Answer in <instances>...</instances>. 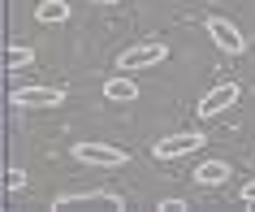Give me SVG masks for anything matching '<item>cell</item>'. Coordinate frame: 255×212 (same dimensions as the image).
I'll return each mask as SVG.
<instances>
[{"mask_svg":"<svg viewBox=\"0 0 255 212\" xmlns=\"http://www.w3.org/2000/svg\"><path fill=\"white\" fill-rule=\"evenodd\" d=\"M169 61V43L164 39H138L130 48H121L117 52V69L121 74H130V69H156Z\"/></svg>","mask_w":255,"mask_h":212,"instance_id":"1","label":"cell"},{"mask_svg":"<svg viewBox=\"0 0 255 212\" xmlns=\"http://www.w3.org/2000/svg\"><path fill=\"white\" fill-rule=\"evenodd\" d=\"M208 143V134L203 130H177V134H164L151 143V160H160V165H173L182 156H195L199 147Z\"/></svg>","mask_w":255,"mask_h":212,"instance_id":"2","label":"cell"},{"mask_svg":"<svg viewBox=\"0 0 255 212\" xmlns=\"http://www.w3.org/2000/svg\"><path fill=\"white\" fill-rule=\"evenodd\" d=\"M69 156L78 160V165H95V169H121L130 152H121L113 143H100V139H78V143L69 147Z\"/></svg>","mask_w":255,"mask_h":212,"instance_id":"3","label":"cell"},{"mask_svg":"<svg viewBox=\"0 0 255 212\" xmlns=\"http://www.w3.org/2000/svg\"><path fill=\"white\" fill-rule=\"evenodd\" d=\"M203 35H208L221 52H229V56H242V52H247V35H242L229 17H221V13L203 17Z\"/></svg>","mask_w":255,"mask_h":212,"instance_id":"4","label":"cell"},{"mask_svg":"<svg viewBox=\"0 0 255 212\" xmlns=\"http://www.w3.org/2000/svg\"><path fill=\"white\" fill-rule=\"evenodd\" d=\"M9 104H17V108H61V104H65V87H48V82H26V87H13Z\"/></svg>","mask_w":255,"mask_h":212,"instance_id":"5","label":"cell"},{"mask_svg":"<svg viewBox=\"0 0 255 212\" xmlns=\"http://www.w3.org/2000/svg\"><path fill=\"white\" fill-rule=\"evenodd\" d=\"M52 208H126V199L117 191H61L52 199Z\"/></svg>","mask_w":255,"mask_h":212,"instance_id":"6","label":"cell"},{"mask_svg":"<svg viewBox=\"0 0 255 212\" xmlns=\"http://www.w3.org/2000/svg\"><path fill=\"white\" fill-rule=\"evenodd\" d=\"M238 100H242V87H238V82H216L212 91L199 95L195 113H199V117H221V113H225V108H234Z\"/></svg>","mask_w":255,"mask_h":212,"instance_id":"7","label":"cell"},{"mask_svg":"<svg viewBox=\"0 0 255 212\" xmlns=\"http://www.w3.org/2000/svg\"><path fill=\"white\" fill-rule=\"evenodd\" d=\"M104 100H113V104H134L138 82L126 78V74H113V78H104Z\"/></svg>","mask_w":255,"mask_h":212,"instance_id":"8","label":"cell"},{"mask_svg":"<svg viewBox=\"0 0 255 212\" xmlns=\"http://www.w3.org/2000/svg\"><path fill=\"white\" fill-rule=\"evenodd\" d=\"M225 178H229V160H203L195 169V182L199 186H221Z\"/></svg>","mask_w":255,"mask_h":212,"instance_id":"9","label":"cell"},{"mask_svg":"<svg viewBox=\"0 0 255 212\" xmlns=\"http://www.w3.org/2000/svg\"><path fill=\"white\" fill-rule=\"evenodd\" d=\"M69 13H74L69 0H39V4H35V17H39V22H69Z\"/></svg>","mask_w":255,"mask_h":212,"instance_id":"10","label":"cell"},{"mask_svg":"<svg viewBox=\"0 0 255 212\" xmlns=\"http://www.w3.org/2000/svg\"><path fill=\"white\" fill-rule=\"evenodd\" d=\"M22 65H35V52L22 43H9V69H22Z\"/></svg>","mask_w":255,"mask_h":212,"instance_id":"11","label":"cell"},{"mask_svg":"<svg viewBox=\"0 0 255 212\" xmlns=\"http://www.w3.org/2000/svg\"><path fill=\"white\" fill-rule=\"evenodd\" d=\"M4 186H9V191H26V169H9Z\"/></svg>","mask_w":255,"mask_h":212,"instance_id":"12","label":"cell"},{"mask_svg":"<svg viewBox=\"0 0 255 212\" xmlns=\"http://www.w3.org/2000/svg\"><path fill=\"white\" fill-rule=\"evenodd\" d=\"M156 208H160V212H186L190 204H186V199H177V195H169V199H160Z\"/></svg>","mask_w":255,"mask_h":212,"instance_id":"13","label":"cell"},{"mask_svg":"<svg viewBox=\"0 0 255 212\" xmlns=\"http://www.w3.org/2000/svg\"><path fill=\"white\" fill-rule=\"evenodd\" d=\"M238 199H242V204H255V178H247V182H242Z\"/></svg>","mask_w":255,"mask_h":212,"instance_id":"14","label":"cell"},{"mask_svg":"<svg viewBox=\"0 0 255 212\" xmlns=\"http://www.w3.org/2000/svg\"><path fill=\"white\" fill-rule=\"evenodd\" d=\"M91 4H117V0H91Z\"/></svg>","mask_w":255,"mask_h":212,"instance_id":"15","label":"cell"}]
</instances>
